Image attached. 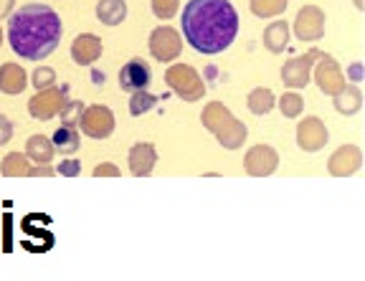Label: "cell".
Listing matches in <instances>:
<instances>
[{
	"label": "cell",
	"instance_id": "1",
	"mask_svg": "<svg viewBox=\"0 0 365 281\" xmlns=\"http://www.w3.org/2000/svg\"><path fill=\"white\" fill-rule=\"evenodd\" d=\"M180 26L193 51L216 56L234 43L239 33V13L231 0H190L182 8Z\"/></svg>",
	"mask_w": 365,
	"mask_h": 281
},
{
	"label": "cell",
	"instance_id": "2",
	"mask_svg": "<svg viewBox=\"0 0 365 281\" xmlns=\"http://www.w3.org/2000/svg\"><path fill=\"white\" fill-rule=\"evenodd\" d=\"M63 26L58 13L43 3H29L8 18V43L26 61H43L61 43Z\"/></svg>",
	"mask_w": 365,
	"mask_h": 281
},
{
	"label": "cell",
	"instance_id": "3",
	"mask_svg": "<svg viewBox=\"0 0 365 281\" xmlns=\"http://www.w3.org/2000/svg\"><path fill=\"white\" fill-rule=\"evenodd\" d=\"M200 122L213 137L218 139V144L226 149H239L244 147L246 137H249V129L241 120H236L234 112L228 110L226 104L221 102H211L203 107V115Z\"/></svg>",
	"mask_w": 365,
	"mask_h": 281
},
{
	"label": "cell",
	"instance_id": "4",
	"mask_svg": "<svg viewBox=\"0 0 365 281\" xmlns=\"http://www.w3.org/2000/svg\"><path fill=\"white\" fill-rule=\"evenodd\" d=\"M165 84L182 102H200L205 97V81L188 63H173V66H168Z\"/></svg>",
	"mask_w": 365,
	"mask_h": 281
},
{
	"label": "cell",
	"instance_id": "5",
	"mask_svg": "<svg viewBox=\"0 0 365 281\" xmlns=\"http://www.w3.org/2000/svg\"><path fill=\"white\" fill-rule=\"evenodd\" d=\"M66 104H68V89L53 84L48 89H38V94L29 102V112L31 117L46 122V120H53L56 115H61Z\"/></svg>",
	"mask_w": 365,
	"mask_h": 281
},
{
	"label": "cell",
	"instance_id": "6",
	"mask_svg": "<svg viewBox=\"0 0 365 281\" xmlns=\"http://www.w3.org/2000/svg\"><path fill=\"white\" fill-rule=\"evenodd\" d=\"M76 127H81V132L91 139H107L114 132V115L109 107L91 104V107H84Z\"/></svg>",
	"mask_w": 365,
	"mask_h": 281
},
{
	"label": "cell",
	"instance_id": "7",
	"mask_svg": "<svg viewBox=\"0 0 365 281\" xmlns=\"http://www.w3.org/2000/svg\"><path fill=\"white\" fill-rule=\"evenodd\" d=\"M150 53L155 61L170 63L182 53V38L173 26H158L150 33Z\"/></svg>",
	"mask_w": 365,
	"mask_h": 281
},
{
	"label": "cell",
	"instance_id": "8",
	"mask_svg": "<svg viewBox=\"0 0 365 281\" xmlns=\"http://www.w3.org/2000/svg\"><path fill=\"white\" fill-rule=\"evenodd\" d=\"M312 76H314V84L319 86V92L327 94V97L337 94L342 86L348 84L345 74H342V69H340V63L332 56H327V53H319L317 63L312 66Z\"/></svg>",
	"mask_w": 365,
	"mask_h": 281
},
{
	"label": "cell",
	"instance_id": "9",
	"mask_svg": "<svg viewBox=\"0 0 365 281\" xmlns=\"http://www.w3.org/2000/svg\"><path fill=\"white\" fill-rule=\"evenodd\" d=\"M317 48H309L307 53H302V56H294L289 58V61L282 66V81H284V86H289V89H304V86L309 84V76H312V66L314 61L319 58Z\"/></svg>",
	"mask_w": 365,
	"mask_h": 281
},
{
	"label": "cell",
	"instance_id": "10",
	"mask_svg": "<svg viewBox=\"0 0 365 281\" xmlns=\"http://www.w3.org/2000/svg\"><path fill=\"white\" fill-rule=\"evenodd\" d=\"M294 36L302 43H312L325 36V13L317 6H302L294 18Z\"/></svg>",
	"mask_w": 365,
	"mask_h": 281
},
{
	"label": "cell",
	"instance_id": "11",
	"mask_svg": "<svg viewBox=\"0 0 365 281\" xmlns=\"http://www.w3.org/2000/svg\"><path fill=\"white\" fill-rule=\"evenodd\" d=\"M244 167L251 178H269L277 172L279 167V152L272 147V144H254V147L246 152Z\"/></svg>",
	"mask_w": 365,
	"mask_h": 281
},
{
	"label": "cell",
	"instance_id": "12",
	"mask_svg": "<svg viewBox=\"0 0 365 281\" xmlns=\"http://www.w3.org/2000/svg\"><path fill=\"white\" fill-rule=\"evenodd\" d=\"M327 139H330V132L319 117H304L297 124V144L304 152H319L327 144Z\"/></svg>",
	"mask_w": 365,
	"mask_h": 281
},
{
	"label": "cell",
	"instance_id": "13",
	"mask_svg": "<svg viewBox=\"0 0 365 281\" xmlns=\"http://www.w3.org/2000/svg\"><path fill=\"white\" fill-rule=\"evenodd\" d=\"M363 167V152H360L358 144H342L327 160V170L335 178H350Z\"/></svg>",
	"mask_w": 365,
	"mask_h": 281
},
{
	"label": "cell",
	"instance_id": "14",
	"mask_svg": "<svg viewBox=\"0 0 365 281\" xmlns=\"http://www.w3.org/2000/svg\"><path fill=\"white\" fill-rule=\"evenodd\" d=\"M150 81H153V69L145 58H132L122 66L120 71V86L122 92H140V89H148Z\"/></svg>",
	"mask_w": 365,
	"mask_h": 281
},
{
	"label": "cell",
	"instance_id": "15",
	"mask_svg": "<svg viewBox=\"0 0 365 281\" xmlns=\"http://www.w3.org/2000/svg\"><path fill=\"white\" fill-rule=\"evenodd\" d=\"M127 160H130V172L135 178H150L155 165H158V149L150 142H137L132 144Z\"/></svg>",
	"mask_w": 365,
	"mask_h": 281
},
{
	"label": "cell",
	"instance_id": "16",
	"mask_svg": "<svg viewBox=\"0 0 365 281\" xmlns=\"http://www.w3.org/2000/svg\"><path fill=\"white\" fill-rule=\"evenodd\" d=\"M102 38L94 33H81L74 38L71 43V58H74L79 66H91V63L97 61L102 56Z\"/></svg>",
	"mask_w": 365,
	"mask_h": 281
},
{
	"label": "cell",
	"instance_id": "17",
	"mask_svg": "<svg viewBox=\"0 0 365 281\" xmlns=\"http://www.w3.org/2000/svg\"><path fill=\"white\" fill-rule=\"evenodd\" d=\"M332 104H335L337 115H358L363 107V92L355 84H345L337 94H332Z\"/></svg>",
	"mask_w": 365,
	"mask_h": 281
},
{
	"label": "cell",
	"instance_id": "18",
	"mask_svg": "<svg viewBox=\"0 0 365 281\" xmlns=\"http://www.w3.org/2000/svg\"><path fill=\"white\" fill-rule=\"evenodd\" d=\"M29 86V76L18 63H3L0 66V92L3 94H21Z\"/></svg>",
	"mask_w": 365,
	"mask_h": 281
},
{
	"label": "cell",
	"instance_id": "19",
	"mask_svg": "<svg viewBox=\"0 0 365 281\" xmlns=\"http://www.w3.org/2000/svg\"><path fill=\"white\" fill-rule=\"evenodd\" d=\"M264 48L272 53H282L287 46H289V23L287 21H274L264 28Z\"/></svg>",
	"mask_w": 365,
	"mask_h": 281
},
{
	"label": "cell",
	"instance_id": "20",
	"mask_svg": "<svg viewBox=\"0 0 365 281\" xmlns=\"http://www.w3.org/2000/svg\"><path fill=\"white\" fill-rule=\"evenodd\" d=\"M53 142L48 137H43V134H34V137H29V142H26V157H29L31 162H36V165H48L53 157Z\"/></svg>",
	"mask_w": 365,
	"mask_h": 281
},
{
	"label": "cell",
	"instance_id": "21",
	"mask_svg": "<svg viewBox=\"0 0 365 281\" xmlns=\"http://www.w3.org/2000/svg\"><path fill=\"white\" fill-rule=\"evenodd\" d=\"M51 142H53V149H58L61 155H74L76 149H79V127L63 122L56 132H53Z\"/></svg>",
	"mask_w": 365,
	"mask_h": 281
},
{
	"label": "cell",
	"instance_id": "22",
	"mask_svg": "<svg viewBox=\"0 0 365 281\" xmlns=\"http://www.w3.org/2000/svg\"><path fill=\"white\" fill-rule=\"evenodd\" d=\"M97 18L104 26H120L127 18V3L125 0H99Z\"/></svg>",
	"mask_w": 365,
	"mask_h": 281
},
{
	"label": "cell",
	"instance_id": "23",
	"mask_svg": "<svg viewBox=\"0 0 365 281\" xmlns=\"http://www.w3.org/2000/svg\"><path fill=\"white\" fill-rule=\"evenodd\" d=\"M246 107H249L251 115L264 117L277 107V97H274V92L272 89H267V86H257V89L246 97Z\"/></svg>",
	"mask_w": 365,
	"mask_h": 281
},
{
	"label": "cell",
	"instance_id": "24",
	"mask_svg": "<svg viewBox=\"0 0 365 281\" xmlns=\"http://www.w3.org/2000/svg\"><path fill=\"white\" fill-rule=\"evenodd\" d=\"M0 172L6 175V178H26L31 172V160L21 152H11V155L3 160V167Z\"/></svg>",
	"mask_w": 365,
	"mask_h": 281
},
{
	"label": "cell",
	"instance_id": "25",
	"mask_svg": "<svg viewBox=\"0 0 365 281\" xmlns=\"http://www.w3.org/2000/svg\"><path fill=\"white\" fill-rule=\"evenodd\" d=\"M289 0H249L251 13L257 18H277L287 11Z\"/></svg>",
	"mask_w": 365,
	"mask_h": 281
},
{
	"label": "cell",
	"instance_id": "26",
	"mask_svg": "<svg viewBox=\"0 0 365 281\" xmlns=\"http://www.w3.org/2000/svg\"><path fill=\"white\" fill-rule=\"evenodd\" d=\"M155 104H158V97L150 94L148 89H140V92H132L130 99V115L132 117H143L148 112L155 110Z\"/></svg>",
	"mask_w": 365,
	"mask_h": 281
},
{
	"label": "cell",
	"instance_id": "27",
	"mask_svg": "<svg viewBox=\"0 0 365 281\" xmlns=\"http://www.w3.org/2000/svg\"><path fill=\"white\" fill-rule=\"evenodd\" d=\"M279 110H282V115L287 117V120H297V117L302 115L304 112V99L299 97L297 92H287V94H282V99L279 102Z\"/></svg>",
	"mask_w": 365,
	"mask_h": 281
},
{
	"label": "cell",
	"instance_id": "28",
	"mask_svg": "<svg viewBox=\"0 0 365 281\" xmlns=\"http://www.w3.org/2000/svg\"><path fill=\"white\" fill-rule=\"evenodd\" d=\"M180 8V0H153V13L160 21H170Z\"/></svg>",
	"mask_w": 365,
	"mask_h": 281
},
{
	"label": "cell",
	"instance_id": "29",
	"mask_svg": "<svg viewBox=\"0 0 365 281\" xmlns=\"http://www.w3.org/2000/svg\"><path fill=\"white\" fill-rule=\"evenodd\" d=\"M56 84V74H53V69H48V66H41V69L34 71V86L36 89H48V86Z\"/></svg>",
	"mask_w": 365,
	"mask_h": 281
},
{
	"label": "cell",
	"instance_id": "30",
	"mask_svg": "<svg viewBox=\"0 0 365 281\" xmlns=\"http://www.w3.org/2000/svg\"><path fill=\"white\" fill-rule=\"evenodd\" d=\"M81 112H84V104L71 102V99H68V104L63 107V112H61V120L66 122V124H76V122H79V117H81Z\"/></svg>",
	"mask_w": 365,
	"mask_h": 281
},
{
	"label": "cell",
	"instance_id": "31",
	"mask_svg": "<svg viewBox=\"0 0 365 281\" xmlns=\"http://www.w3.org/2000/svg\"><path fill=\"white\" fill-rule=\"evenodd\" d=\"M58 175H63V178H76V175H81V162L63 160L61 165H58Z\"/></svg>",
	"mask_w": 365,
	"mask_h": 281
},
{
	"label": "cell",
	"instance_id": "32",
	"mask_svg": "<svg viewBox=\"0 0 365 281\" xmlns=\"http://www.w3.org/2000/svg\"><path fill=\"white\" fill-rule=\"evenodd\" d=\"M94 178H120V167H114L112 162H102L94 167Z\"/></svg>",
	"mask_w": 365,
	"mask_h": 281
},
{
	"label": "cell",
	"instance_id": "33",
	"mask_svg": "<svg viewBox=\"0 0 365 281\" xmlns=\"http://www.w3.org/2000/svg\"><path fill=\"white\" fill-rule=\"evenodd\" d=\"M13 137V124L3 112H0V144H6Z\"/></svg>",
	"mask_w": 365,
	"mask_h": 281
},
{
	"label": "cell",
	"instance_id": "34",
	"mask_svg": "<svg viewBox=\"0 0 365 281\" xmlns=\"http://www.w3.org/2000/svg\"><path fill=\"white\" fill-rule=\"evenodd\" d=\"M348 74H350V79H353V84H360V79H363V63L355 61L348 69Z\"/></svg>",
	"mask_w": 365,
	"mask_h": 281
},
{
	"label": "cell",
	"instance_id": "35",
	"mask_svg": "<svg viewBox=\"0 0 365 281\" xmlns=\"http://www.w3.org/2000/svg\"><path fill=\"white\" fill-rule=\"evenodd\" d=\"M29 175H43V178H51L53 170H51V167H46V165H38V167H31Z\"/></svg>",
	"mask_w": 365,
	"mask_h": 281
},
{
	"label": "cell",
	"instance_id": "36",
	"mask_svg": "<svg viewBox=\"0 0 365 281\" xmlns=\"http://www.w3.org/2000/svg\"><path fill=\"white\" fill-rule=\"evenodd\" d=\"M13 3H16V0H0V18L11 16V13H13Z\"/></svg>",
	"mask_w": 365,
	"mask_h": 281
},
{
	"label": "cell",
	"instance_id": "37",
	"mask_svg": "<svg viewBox=\"0 0 365 281\" xmlns=\"http://www.w3.org/2000/svg\"><path fill=\"white\" fill-rule=\"evenodd\" d=\"M353 3H355V8H358V11H365V3H363V0H353Z\"/></svg>",
	"mask_w": 365,
	"mask_h": 281
},
{
	"label": "cell",
	"instance_id": "38",
	"mask_svg": "<svg viewBox=\"0 0 365 281\" xmlns=\"http://www.w3.org/2000/svg\"><path fill=\"white\" fill-rule=\"evenodd\" d=\"M0 43H3V31H0Z\"/></svg>",
	"mask_w": 365,
	"mask_h": 281
}]
</instances>
